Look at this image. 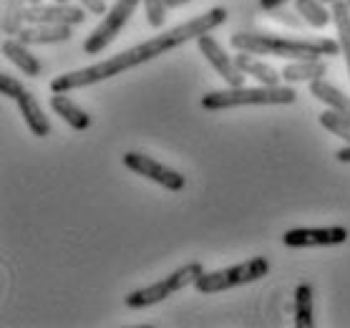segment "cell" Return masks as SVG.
I'll return each instance as SVG.
<instances>
[{"label": "cell", "instance_id": "cell-19", "mask_svg": "<svg viewBox=\"0 0 350 328\" xmlns=\"http://www.w3.org/2000/svg\"><path fill=\"white\" fill-rule=\"evenodd\" d=\"M293 316L297 328H312L315 326V316H312V286L310 283H300L295 288L293 296Z\"/></svg>", "mask_w": 350, "mask_h": 328}, {"label": "cell", "instance_id": "cell-26", "mask_svg": "<svg viewBox=\"0 0 350 328\" xmlns=\"http://www.w3.org/2000/svg\"><path fill=\"white\" fill-rule=\"evenodd\" d=\"M335 160L340 162V164H350V144H345L342 149L335 152Z\"/></svg>", "mask_w": 350, "mask_h": 328}, {"label": "cell", "instance_id": "cell-22", "mask_svg": "<svg viewBox=\"0 0 350 328\" xmlns=\"http://www.w3.org/2000/svg\"><path fill=\"white\" fill-rule=\"evenodd\" d=\"M320 127L327 129L330 134L340 136L345 144H350V116L333 112V109H325V112L320 114Z\"/></svg>", "mask_w": 350, "mask_h": 328}, {"label": "cell", "instance_id": "cell-24", "mask_svg": "<svg viewBox=\"0 0 350 328\" xmlns=\"http://www.w3.org/2000/svg\"><path fill=\"white\" fill-rule=\"evenodd\" d=\"M81 5H83L91 16H106V13H109L106 0H81Z\"/></svg>", "mask_w": 350, "mask_h": 328}, {"label": "cell", "instance_id": "cell-14", "mask_svg": "<svg viewBox=\"0 0 350 328\" xmlns=\"http://www.w3.org/2000/svg\"><path fill=\"white\" fill-rule=\"evenodd\" d=\"M282 79L287 84H310L315 79H323L327 73V64L323 58H303V61H293L282 68Z\"/></svg>", "mask_w": 350, "mask_h": 328}, {"label": "cell", "instance_id": "cell-29", "mask_svg": "<svg viewBox=\"0 0 350 328\" xmlns=\"http://www.w3.org/2000/svg\"><path fill=\"white\" fill-rule=\"evenodd\" d=\"M323 3H325V5H333V3H338V0H323Z\"/></svg>", "mask_w": 350, "mask_h": 328}, {"label": "cell", "instance_id": "cell-30", "mask_svg": "<svg viewBox=\"0 0 350 328\" xmlns=\"http://www.w3.org/2000/svg\"><path fill=\"white\" fill-rule=\"evenodd\" d=\"M348 5H350V0H348Z\"/></svg>", "mask_w": 350, "mask_h": 328}, {"label": "cell", "instance_id": "cell-16", "mask_svg": "<svg viewBox=\"0 0 350 328\" xmlns=\"http://www.w3.org/2000/svg\"><path fill=\"white\" fill-rule=\"evenodd\" d=\"M48 104H51V109H53L68 127L76 129V131H86V129L91 127V121H94L88 116V112H83L79 104H73L71 99H68V94H53Z\"/></svg>", "mask_w": 350, "mask_h": 328}, {"label": "cell", "instance_id": "cell-5", "mask_svg": "<svg viewBox=\"0 0 350 328\" xmlns=\"http://www.w3.org/2000/svg\"><path fill=\"white\" fill-rule=\"evenodd\" d=\"M202 273H204V265L202 263H187V265H182V268H176L172 275L161 278L159 283H152V286H146V288H139V290H134V293H129V296L124 298V303H126V308H131V311H142V308H149V305H154V303H161V301H167L169 296L179 293V290L187 288V286H194Z\"/></svg>", "mask_w": 350, "mask_h": 328}, {"label": "cell", "instance_id": "cell-8", "mask_svg": "<svg viewBox=\"0 0 350 328\" xmlns=\"http://www.w3.org/2000/svg\"><path fill=\"white\" fill-rule=\"evenodd\" d=\"M124 162V167L136 172V175L146 177V179H152V182L161 184L164 190L169 192H182L184 187H187V177L182 172H176L172 169L169 164H161L159 160H154L149 154H142V152H126L121 157Z\"/></svg>", "mask_w": 350, "mask_h": 328}, {"label": "cell", "instance_id": "cell-21", "mask_svg": "<svg viewBox=\"0 0 350 328\" xmlns=\"http://www.w3.org/2000/svg\"><path fill=\"white\" fill-rule=\"evenodd\" d=\"M25 10H28V0H5V8H3V33L5 36H18L23 31L28 18H25Z\"/></svg>", "mask_w": 350, "mask_h": 328}, {"label": "cell", "instance_id": "cell-23", "mask_svg": "<svg viewBox=\"0 0 350 328\" xmlns=\"http://www.w3.org/2000/svg\"><path fill=\"white\" fill-rule=\"evenodd\" d=\"M144 3V10H146V23L149 28H164L167 23V13H169V5L167 0H142Z\"/></svg>", "mask_w": 350, "mask_h": 328}, {"label": "cell", "instance_id": "cell-4", "mask_svg": "<svg viewBox=\"0 0 350 328\" xmlns=\"http://www.w3.org/2000/svg\"><path fill=\"white\" fill-rule=\"evenodd\" d=\"M270 273V260L262 255L250 257L245 263L232 265V268H224V270L215 273H202L194 283V288L204 296H212V293H224V290L239 288V286H250V283H257L262 280L265 275Z\"/></svg>", "mask_w": 350, "mask_h": 328}, {"label": "cell", "instance_id": "cell-7", "mask_svg": "<svg viewBox=\"0 0 350 328\" xmlns=\"http://www.w3.org/2000/svg\"><path fill=\"white\" fill-rule=\"evenodd\" d=\"M139 3L142 0H116L109 13L104 16V21L96 25L91 36L83 40V53L86 56H98L104 49H109V43H111L121 31H124V25L131 21V16L136 13L139 8Z\"/></svg>", "mask_w": 350, "mask_h": 328}, {"label": "cell", "instance_id": "cell-25", "mask_svg": "<svg viewBox=\"0 0 350 328\" xmlns=\"http://www.w3.org/2000/svg\"><path fill=\"white\" fill-rule=\"evenodd\" d=\"M285 3H290V0H260V8L267 10V13H272V10L282 8Z\"/></svg>", "mask_w": 350, "mask_h": 328}, {"label": "cell", "instance_id": "cell-11", "mask_svg": "<svg viewBox=\"0 0 350 328\" xmlns=\"http://www.w3.org/2000/svg\"><path fill=\"white\" fill-rule=\"evenodd\" d=\"M28 23H51V25H81L86 21V8L83 5H71V3H38L28 5L25 10Z\"/></svg>", "mask_w": 350, "mask_h": 328}, {"label": "cell", "instance_id": "cell-2", "mask_svg": "<svg viewBox=\"0 0 350 328\" xmlns=\"http://www.w3.org/2000/svg\"><path fill=\"white\" fill-rule=\"evenodd\" d=\"M232 49L247 51L255 56H278L290 61H303V58H325L340 56V43L333 38H287L275 33H234L232 36Z\"/></svg>", "mask_w": 350, "mask_h": 328}, {"label": "cell", "instance_id": "cell-9", "mask_svg": "<svg viewBox=\"0 0 350 328\" xmlns=\"http://www.w3.org/2000/svg\"><path fill=\"white\" fill-rule=\"evenodd\" d=\"M350 232L342 225L333 227H295L282 235V242L287 248H335L348 242Z\"/></svg>", "mask_w": 350, "mask_h": 328}, {"label": "cell", "instance_id": "cell-13", "mask_svg": "<svg viewBox=\"0 0 350 328\" xmlns=\"http://www.w3.org/2000/svg\"><path fill=\"white\" fill-rule=\"evenodd\" d=\"M3 56L8 58L18 71L25 73V76H31V79H38L40 73H43V64L33 56L31 46L23 43L21 38H5V43H3Z\"/></svg>", "mask_w": 350, "mask_h": 328}, {"label": "cell", "instance_id": "cell-20", "mask_svg": "<svg viewBox=\"0 0 350 328\" xmlns=\"http://www.w3.org/2000/svg\"><path fill=\"white\" fill-rule=\"evenodd\" d=\"M295 10L312 28H327L333 21V10H327L323 0H295Z\"/></svg>", "mask_w": 350, "mask_h": 328}, {"label": "cell", "instance_id": "cell-6", "mask_svg": "<svg viewBox=\"0 0 350 328\" xmlns=\"http://www.w3.org/2000/svg\"><path fill=\"white\" fill-rule=\"evenodd\" d=\"M0 94H3V97H8L10 101H16L33 136L43 139V136L51 134V121H48L46 112H43V106L38 104L36 94H33V91H28L21 81L13 79V76H10V73H5V71L0 73Z\"/></svg>", "mask_w": 350, "mask_h": 328}, {"label": "cell", "instance_id": "cell-17", "mask_svg": "<svg viewBox=\"0 0 350 328\" xmlns=\"http://www.w3.org/2000/svg\"><path fill=\"white\" fill-rule=\"evenodd\" d=\"M310 94L318 99V101H323L327 109H333V112H340V114H345V116H350V97H345L340 88L333 86L330 81H325V79L310 81Z\"/></svg>", "mask_w": 350, "mask_h": 328}, {"label": "cell", "instance_id": "cell-12", "mask_svg": "<svg viewBox=\"0 0 350 328\" xmlns=\"http://www.w3.org/2000/svg\"><path fill=\"white\" fill-rule=\"evenodd\" d=\"M18 38L28 46H48V43H66L73 38V25H51V23H28Z\"/></svg>", "mask_w": 350, "mask_h": 328}, {"label": "cell", "instance_id": "cell-3", "mask_svg": "<svg viewBox=\"0 0 350 328\" xmlns=\"http://www.w3.org/2000/svg\"><path fill=\"white\" fill-rule=\"evenodd\" d=\"M297 101V91L290 84L287 86H227L222 91H209L199 99L202 109L207 112H224V109H239V106H290Z\"/></svg>", "mask_w": 350, "mask_h": 328}, {"label": "cell", "instance_id": "cell-10", "mask_svg": "<svg viewBox=\"0 0 350 328\" xmlns=\"http://www.w3.org/2000/svg\"><path fill=\"white\" fill-rule=\"evenodd\" d=\"M197 49H199V53L209 61V66L219 73V79L227 81V86H245V73H242V68L237 66L234 56H227V51H224L209 33L199 36Z\"/></svg>", "mask_w": 350, "mask_h": 328}, {"label": "cell", "instance_id": "cell-18", "mask_svg": "<svg viewBox=\"0 0 350 328\" xmlns=\"http://www.w3.org/2000/svg\"><path fill=\"white\" fill-rule=\"evenodd\" d=\"M330 10H333V23H335V31H338L340 53H342V58H345V68H348V76H350V5H348V0L333 3Z\"/></svg>", "mask_w": 350, "mask_h": 328}, {"label": "cell", "instance_id": "cell-28", "mask_svg": "<svg viewBox=\"0 0 350 328\" xmlns=\"http://www.w3.org/2000/svg\"><path fill=\"white\" fill-rule=\"evenodd\" d=\"M38 3H46V0H28V5H38Z\"/></svg>", "mask_w": 350, "mask_h": 328}, {"label": "cell", "instance_id": "cell-15", "mask_svg": "<svg viewBox=\"0 0 350 328\" xmlns=\"http://www.w3.org/2000/svg\"><path fill=\"white\" fill-rule=\"evenodd\" d=\"M234 61H237V66L242 68V73H245V76H252V79H257L260 84H262V86H278L280 79H282V73L275 71V68H272L270 64L260 61V58H257L255 53H247V51H237Z\"/></svg>", "mask_w": 350, "mask_h": 328}, {"label": "cell", "instance_id": "cell-27", "mask_svg": "<svg viewBox=\"0 0 350 328\" xmlns=\"http://www.w3.org/2000/svg\"><path fill=\"white\" fill-rule=\"evenodd\" d=\"M187 3H191V0H167V5H169V10H174V8H179V5H187Z\"/></svg>", "mask_w": 350, "mask_h": 328}, {"label": "cell", "instance_id": "cell-1", "mask_svg": "<svg viewBox=\"0 0 350 328\" xmlns=\"http://www.w3.org/2000/svg\"><path fill=\"white\" fill-rule=\"evenodd\" d=\"M227 8L222 5H217V8H209L207 13H202V16H194L191 21L187 23L176 25V28H169V31L159 33V36H152L149 40H144V43H136L134 49H126L116 53V56H109L104 61H98V64H91L86 68H76V71H68V73H61L56 79L51 81V91L53 94H71L76 88H86L91 84H101V81H109L113 76H119V73L129 71V68H136V66L142 64H149L154 58L164 56L169 51L179 49L184 43H189V40H197L199 36H204V33H212L215 28L227 21Z\"/></svg>", "mask_w": 350, "mask_h": 328}]
</instances>
